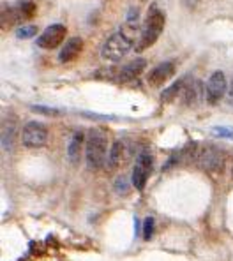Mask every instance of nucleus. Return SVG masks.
Here are the masks:
<instances>
[{
  "label": "nucleus",
  "instance_id": "f03ea898",
  "mask_svg": "<svg viewBox=\"0 0 233 261\" xmlns=\"http://www.w3.org/2000/svg\"><path fill=\"white\" fill-rule=\"evenodd\" d=\"M108 138L102 129H90L85 141V161L90 170H99L108 157Z\"/></svg>",
  "mask_w": 233,
  "mask_h": 261
},
{
  "label": "nucleus",
  "instance_id": "a211bd4d",
  "mask_svg": "<svg viewBox=\"0 0 233 261\" xmlns=\"http://www.w3.org/2000/svg\"><path fill=\"white\" fill-rule=\"evenodd\" d=\"M37 32H39V29L36 25H21L16 30V37L18 39H32L34 36H37Z\"/></svg>",
  "mask_w": 233,
  "mask_h": 261
},
{
  "label": "nucleus",
  "instance_id": "f3484780",
  "mask_svg": "<svg viewBox=\"0 0 233 261\" xmlns=\"http://www.w3.org/2000/svg\"><path fill=\"white\" fill-rule=\"evenodd\" d=\"M18 9L21 11V14L25 16V20H29V18H32L34 14H36L37 6L34 4V0H20V4H18Z\"/></svg>",
  "mask_w": 233,
  "mask_h": 261
},
{
  "label": "nucleus",
  "instance_id": "4468645a",
  "mask_svg": "<svg viewBox=\"0 0 233 261\" xmlns=\"http://www.w3.org/2000/svg\"><path fill=\"white\" fill-rule=\"evenodd\" d=\"M2 21H4V29L6 27H13L18 25L20 21H25V16L21 14V11L16 7H4L2 9Z\"/></svg>",
  "mask_w": 233,
  "mask_h": 261
},
{
  "label": "nucleus",
  "instance_id": "423d86ee",
  "mask_svg": "<svg viewBox=\"0 0 233 261\" xmlns=\"http://www.w3.org/2000/svg\"><path fill=\"white\" fill-rule=\"evenodd\" d=\"M226 76L223 71H214L210 74L207 88H205V95H207V102L209 105H217L221 99L226 94Z\"/></svg>",
  "mask_w": 233,
  "mask_h": 261
},
{
  "label": "nucleus",
  "instance_id": "0eeeda50",
  "mask_svg": "<svg viewBox=\"0 0 233 261\" xmlns=\"http://www.w3.org/2000/svg\"><path fill=\"white\" fill-rule=\"evenodd\" d=\"M198 163L203 170L209 171H219L224 164V155L223 152L217 147H207L200 152V157H198Z\"/></svg>",
  "mask_w": 233,
  "mask_h": 261
},
{
  "label": "nucleus",
  "instance_id": "2eb2a0df",
  "mask_svg": "<svg viewBox=\"0 0 233 261\" xmlns=\"http://www.w3.org/2000/svg\"><path fill=\"white\" fill-rule=\"evenodd\" d=\"M186 82L187 80H177L175 83H171V85L161 94V101L170 102V101H173L177 95H182V90H184V87H186Z\"/></svg>",
  "mask_w": 233,
  "mask_h": 261
},
{
  "label": "nucleus",
  "instance_id": "7ed1b4c3",
  "mask_svg": "<svg viewBox=\"0 0 233 261\" xmlns=\"http://www.w3.org/2000/svg\"><path fill=\"white\" fill-rule=\"evenodd\" d=\"M21 143L27 148H41L48 143V127L41 122H27L21 129Z\"/></svg>",
  "mask_w": 233,
  "mask_h": 261
},
{
  "label": "nucleus",
  "instance_id": "6e6552de",
  "mask_svg": "<svg viewBox=\"0 0 233 261\" xmlns=\"http://www.w3.org/2000/svg\"><path fill=\"white\" fill-rule=\"evenodd\" d=\"M173 74H175V64L173 62H161L147 74V82L150 87H161L170 78H173Z\"/></svg>",
  "mask_w": 233,
  "mask_h": 261
},
{
  "label": "nucleus",
  "instance_id": "39448f33",
  "mask_svg": "<svg viewBox=\"0 0 233 261\" xmlns=\"http://www.w3.org/2000/svg\"><path fill=\"white\" fill-rule=\"evenodd\" d=\"M152 168H154V159L148 152H141L136 159L135 170H133V187L138 191H143L145 186L148 182V176L152 173Z\"/></svg>",
  "mask_w": 233,
  "mask_h": 261
},
{
  "label": "nucleus",
  "instance_id": "f257e3e1",
  "mask_svg": "<svg viewBox=\"0 0 233 261\" xmlns=\"http://www.w3.org/2000/svg\"><path fill=\"white\" fill-rule=\"evenodd\" d=\"M164 23H166V16L161 9H159L156 4H152L148 7L147 14H145L143 25H141V34H140V41L136 44L135 51H145L147 48H150L152 44L158 43L159 36L164 30Z\"/></svg>",
  "mask_w": 233,
  "mask_h": 261
},
{
  "label": "nucleus",
  "instance_id": "6ab92c4d",
  "mask_svg": "<svg viewBox=\"0 0 233 261\" xmlns=\"http://www.w3.org/2000/svg\"><path fill=\"white\" fill-rule=\"evenodd\" d=\"M154 228H156V221L154 217H147L143 221V239L150 240L152 235H154Z\"/></svg>",
  "mask_w": 233,
  "mask_h": 261
},
{
  "label": "nucleus",
  "instance_id": "20e7f679",
  "mask_svg": "<svg viewBox=\"0 0 233 261\" xmlns=\"http://www.w3.org/2000/svg\"><path fill=\"white\" fill-rule=\"evenodd\" d=\"M67 36V29L62 23H53V25L46 27L41 32V36H37V46L41 49H55L62 44V41Z\"/></svg>",
  "mask_w": 233,
  "mask_h": 261
},
{
  "label": "nucleus",
  "instance_id": "f8f14e48",
  "mask_svg": "<svg viewBox=\"0 0 233 261\" xmlns=\"http://www.w3.org/2000/svg\"><path fill=\"white\" fill-rule=\"evenodd\" d=\"M182 99L187 106H194L200 102L201 97V83L198 80H191V82H186V87L182 90Z\"/></svg>",
  "mask_w": 233,
  "mask_h": 261
},
{
  "label": "nucleus",
  "instance_id": "412c9836",
  "mask_svg": "<svg viewBox=\"0 0 233 261\" xmlns=\"http://www.w3.org/2000/svg\"><path fill=\"white\" fill-rule=\"evenodd\" d=\"M115 189L118 194H125L129 191V180L125 176H118L115 180Z\"/></svg>",
  "mask_w": 233,
  "mask_h": 261
},
{
  "label": "nucleus",
  "instance_id": "b1692460",
  "mask_svg": "<svg viewBox=\"0 0 233 261\" xmlns=\"http://www.w3.org/2000/svg\"><path fill=\"white\" fill-rule=\"evenodd\" d=\"M231 173H233V171H231Z\"/></svg>",
  "mask_w": 233,
  "mask_h": 261
},
{
  "label": "nucleus",
  "instance_id": "4be33fe9",
  "mask_svg": "<svg viewBox=\"0 0 233 261\" xmlns=\"http://www.w3.org/2000/svg\"><path fill=\"white\" fill-rule=\"evenodd\" d=\"M214 133H216L217 136H223V138H233V130L226 129V127H214Z\"/></svg>",
  "mask_w": 233,
  "mask_h": 261
},
{
  "label": "nucleus",
  "instance_id": "5701e85b",
  "mask_svg": "<svg viewBox=\"0 0 233 261\" xmlns=\"http://www.w3.org/2000/svg\"><path fill=\"white\" fill-rule=\"evenodd\" d=\"M231 97H233V83H231Z\"/></svg>",
  "mask_w": 233,
  "mask_h": 261
},
{
  "label": "nucleus",
  "instance_id": "9d476101",
  "mask_svg": "<svg viewBox=\"0 0 233 261\" xmlns=\"http://www.w3.org/2000/svg\"><path fill=\"white\" fill-rule=\"evenodd\" d=\"M82 49H83V39H82V37H71V39L62 46V49H60L59 60L62 64H69L80 55V53H82Z\"/></svg>",
  "mask_w": 233,
  "mask_h": 261
},
{
  "label": "nucleus",
  "instance_id": "dca6fc26",
  "mask_svg": "<svg viewBox=\"0 0 233 261\" xmlns=\"http://www.w3.org/2000/svg\"><path fill=\"white\" fill-rule=\"evenodd\" d=\"M14 138H16V124L14 122H6L2 130V145L6 150H11L14 147Z\"/></svg>",
  "mask_w": 233,
  "mask_h": 261
},
{
  "label": "nucleus",
  "instance_id": "9b49d317",
  "mask_svg": "<svg viewBox=\"0 0 233 261\" xmlns=\"http://www.w3.org/2000/svg\"><path fill=\"white\" fill-rule=\"evenodd\" d=\"M85 141H87V136L82 130H78V133H74L71 136L69 145H67V159H69L72 164H78L80 159H82L83 143H85Z\"/></svg>",
  "mask_w": 233,
  "mask_h": 261
},
{
  "label": "nucleus",
  "instance_id": "ddd939ff",
  "mask_svg": "<svg viewBox=\"0 0 233 261\" xmlns=\"http://www.w3.org/2000/svg\"><path fill=\"white\" fill-rule=\"evenodd\" d=\"M124 143H122L120 140L113 141L112 147H110L108 150V157H106V164L105 166L108 168V170H115V168H118V164L122 163V159H124Z\"/></svg>",
  "mask_w": 233,
  "mask_h": 261
},
{
  "label": "nucleus",
  "instance_id": "aec40b11",
  "mask_svg": "<svg viewBox=\"0 0 233 261\" xmlns=\"http://www.w3.org/2000/svg\"><path fill=\"white\" fill-rule=\"evenodd\" d=\"M30 110L36 111V113H41V115H49V117H55V115L62 113V111L57 110V108H49V106H39V105L30 106Z\"/></svg>",
  "mask_w": 233,
  "mask_h": 261
},
{
  "label": "nucleus",
  "instance_id": "1a4fd4ad",
  "mask_svg": "<svg viewBox=\"0 0 233 261\" xmlns=\"http://www.w3.org/2000/svg\"><path fill=\"white\" fill-rule=\"evenodd\" d=\"M145 67H147V60L141 59V57L140 59L131 60V62H127L124 67L120 69V71H118V74H117L118 82L129 83V82H133V80L140 78V74L145 71Z\"/></svg>",
  "mask_w": 233,
  "mask_h": 261
}]
</instances>
